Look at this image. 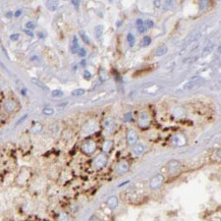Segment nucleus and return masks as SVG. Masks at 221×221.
<instances>
[{
  "label": "nucleus",
  "mask_w": 221,
  "mask_h": 221,
  "mask_svg": "<svg viewBox=\"0 0 221 221\" xmlns=\"http://www.w3.org/2000/svg\"><path fill=\"white\" fill-rule=\"evenodd\" d=\"M145 146L143 144H135L133 148V154L135 155V156H140V155H142L145 152Z\"/></svg>",
  "instance_id": "f8f14e48"
},
{
  "label": "nucleus",
  "mask_w": 221,
  "mask_h": 221,
  "mask_svg": "<svg viewBox=\"0 0 221 221\" xmlns=\"http://www.w3.org/2000/svg\"><path fill=\"white\" fill-rule=\"evenodd\" d=\"M130 169V164L126 161H121L116 165V172L119 174H125V172L129 171Z\"/></svg>",
  "instance_id": "0eeeda50"
},
{
  "label": "nucleus",
  "mask_w": 221,
  "mask_h": 221,
  "mask_svg": "<svg viewBox=\"0 0 221 221\" xmlns=\"http://www.w3.org/2000/svg\"><path fill=\"white\" fill-rule=\"evenodd\" d=\"M112 146H113V142H112L111 140H106L105 143L103 144V150L105 151V152H109L112 148Z\"/></svg>",
  "instance_id": "aec40b11"
},
{
  "label": "nucleus",
  "mask_w": 221,
  "mask_h": 221,
  "mask_svg": "<svg viewBox=\"0 0 221 221\" xmlns=\"http://www.w3.org/2000/svg\"><path fill=\"white\" fill-rule=\"evenodd\" d=\"M171 143L176 146H184L185 144V138L183 135H175L172 137Z\"/></svg>",
  "instance_id": "9d476101"
},
{
  "label": "nucleus",
  "mask_w": 221,
  "mask_h": 221,
  "mask_svg": "<svg viewBox=\"0 0 221 221\" xmlns=\"http://www.w3.org/2000/svg\"><path fill=\"white\" fill-rule=\"evenodd\" d=\"M77 53H79V55L82 56V57L86 56V50H85L84 48H81V49L77 50Z\"/></svg>",
  "instance_id": "473e14b6"
},
{
  "label": "nucleus",
  "mask_w": 221,
  "mask_h": 221,
  "mask_svg": "<svg viewBox=\"0 0 221 221\" xmlns=\"http://www.w3.org/2000/svg\"><path fill=\"white\" fill-rule=\"evenodd\" d=\"M153 27H154V22L151 21V19H147L146 21V28L151 29V28H153Z\"/></svg>",
  "instance_id": "7c9ffc66"
},
{
  "label": "nucleus",
  "mask_w": 221,
  "mask_h": 221,
  "mask_svg": "<svg viewBox=\"0 0 221 221\" xmlns=\"http://www.w3.org/2000/svg\"><path fill=\"white\" fill-rule=\"evenodd\" d=\"M27 117H28V115H27V114H26V115H24V116H22V117L21 119H19V120H18V121H17V123H15V125H21V123H22V121H25V120L27 119Z\"/></svg>",
  "instance_id": "58836bf2"
},
{
  "label": "nucleus",
  "mask_w": 221,
  "mask_h": 221,
  "mask_svg": "<svg viewBox=\"0 0 221 221\" xmlns=\"http://www.w3.org/2000/svg\"><path fill=\"white\" fill-rule=\"evenodd\" d=\"M46 7L50 11H55L58 8V0H47L46 1Z\"/></svg>",
  "instance_id": "4468645a"
},
{
  "label": "nucleus",
  "mask_w": 221,
  "mask_h": 221,
  "mask_svg": "<svg viewBox=\"0 0 221 221\" xmlns=\"http://www.w3.org/2000/svg\"><path fill=\"white\" fill-rule=\"evenodd\" d=\"M81 64L83 65V66H86V64H87V62H86V60H82V62H81Z\"/></svg>",
  "instance_id": "a18cd8bd"
},
{
  "label": "nucleus",
  "mask_w": 221,
  "mask_h": 221,
  "mask_svg": "<svg viewBox=\"0 0 221 221\" xmlns=\"http://www.w3.org/2000/svg\"><path fill=\"white\" fill-rule=\"evenodd\" d=\"M12 15H13L12 12H7V13H6V17H11Z\"/></svg>",
  "instance_id": "c03bdc74"
},
{
  "label": "nucleus",
  "mask_w": 221,
  "mask_h": 221,
  "mask_svg": "<svg viewBox=\"0 0 221 221\" xmlns=\"http://www.w3.org/2000/svg\"><path fill=\"white\" fill-rule=\"evenodd\" d=\"M21 15H22V10L21 9H18V10L15 11V13H14V17H21Z\"/></svg>",
  "instance_id": "79ce46f5"
},
{
  "label": "nucleus",
  "mask_w": 221,
  "mask_h": 221,
  "mask_svg": "<svg viewBox=\"0 0 221 221\" xmlns=\"http://www.w3.org/2000/svg\"><path fill=\"white\" fill-rule=\"evenodd\" d=\"M77 50H79V42H77V37L75 36L72 40V46H71V52L76 53Z\"/></svg>",
  "instance_id": "4be33fe9"
},
{
  "label": "nucleus",
  "mask_w": 221,
  "mask_h": 221,
  "mask_svg": "<svg viewBox=\"0 0 221 221\" xmlns=\"http://www.w3.org/2000/svg\"><path fill=\"white\" fill-rule=\"evenodd\" d=\"M32 83L33 84H35L36 85V86H38L39 88H41V89H43L44 91H49V89H48V87L47 86H45V85L42 83V82H40V81L39 80H37V79H32Z\"/></svg>",
  "instance_id": "412c9836"
},
{
  "label": "nucleus",
  "mask_w": 221,
  "mask_h": 221,
  "mask_svg": "<svg viewBox=\"0 0 221 221\" xmlns=\"http://www.w3.org/2000/svg\"><path fill=\"white\" fill-rule=\"evenodd\" d=\"M150 116L148 113H146V112H142L141 114L139 116V125L141 127H147L149 125H150Z\"/></svg>",
  "instance_id": "423d86ee"
},
{
  "label": "nucleus",
  "mask_w": 221,
  "mask_h": 221,
  "mask_svg": "<svg viewBox=\"0 0 221 221\" xmlns=\"http://www.w3.org/2000/svg\"><path fill=\"white\" fill-rule=\"evenodd\" d=\"M143 24H144V22H143V19H141V18L137 19V26H141V25H143Z\"/></svg>",
  "instance_id": "37998d69"
},
{
  "label": "nucleus",
  "mask_w": 221,
  "mask_h": 221,
  "mask_svg": "<svg viewBox=\"0 0 221 221\" xmlns=\"http://www.w3.org/2000/svg\"><path fill=\"white\" fill-rule=\"evenodd\" d=\"M171 3H172V0H166V3H165V6H164V9H168L170 5H171Z\"/></svg>",
  "instance_id": "e433bc0d"
},
{
  "label": "nucleus",
  "mask_w": 221,
  "mask_h": 221,
  "mask_svg": "<svg viewBox=\"0 0 221 221\" xmlns=\"http://www.w3.org/2000/svg\"><path fill=\"white\" fill-rule=\"evenodd\" d=\"M180 168H181V165L177 160H171V161H169L168 164H167L168 173L171 176L177 175V174L179 173V171H180Z\"/></svg>",
  "instance_id": "f257e3e1"
},
{
  "label": "nucleus",
  "mask_w": 221,
  "mask_h": 221,
  "mask_svg": "<svg viewBox=\"0 0 221 221\" xmlns=\"http://www.w3.org/2000/svg\"><path fill=\"white\" fill-rule=\"evenodd\" d=\"M42 129H43V126H42V125L40 122H35L33 125V126L31 127V130H32L34 134H37V133H40V131L42 130Z\"/></svg>",
  "instance_id": "6ab92c4d"
},
{
  "label": "nucleus",
  "mask_w": 221,
  "mask_h": 221,
  "mask_svg": "<svg viewBox=\"0 0 221 221\" xmlns=\"http://www.w3.org/2000/svg\"><path fill=\"white\" fill-rule=\"evenodd\" d=\"M80 36L82 37L83 41L85 42V43H87V44H90V39H89V37H88L87 35L83 32V31H81V32H80Z\"/></svg>",
  "instance_id": "bb28decb"
},
{
  "label": "nucleus",
  "mask_w": 221,
  "mask_h": 221,
  "mask_svg": "<svg viewBox=\"0 0 221 221\" xmlns=\"http://www.w3.org/2000/svg\"><path fill=\"white\" fill-rule=\"evenodd\" d=\"M208 3H209V0H200V4H199L200 9L204 10L208 6Z\"/></svg>",
  "instance_id": "a878e982"
},
{
  "label": "nucleus",
  "mask_w": 221,
  "mask_h": 221,
  "mask_svg": "<svg viewBox=\"0 0 221 221\" xmlns=\"http://www.w3.org/2000/svg\"><path fill=\"white\" fill-rule=\"evenodd\" d=\"M138 30H139V32L141 33V34L145 33L146 31H147V28H146L145 24H143V25H141V26H138Z\"/></svg>",
  "instance_id": "2f4dec72"
},
{
  "label": "nucleus",
  "mask_w": 221,
  "mask_h": 221,
  "mask_svg": "<svg viewBox=\"0 0 221 221\" xmlns=\"http://www.w3.org/2000/svg\"><path fill=\"white\" fill-rule=\"evenodd\" d=\"M84 94H85L84 89H76V90H73L71 93L72 96H83Z\"/></svg>",
  "instance_id": "b1692460"
},
{
  "label": "nucleus",
  "mask_w": 221,
  "mask_h": 221,
  "mask_svg": "<svg viewBox=\"0 0 221 221\" xmlns=\"http://www.w3.org/2000/svg\"><path fill=\"white\" fill-rule=\"evenodd\" d=\"M126 39H127V42L130 43V46H134V44H135V37H134V35L130 33L129 35H127Z\"/></svg>",
  "instance_id": "cd10ccee"
},
{
  "label": "nucleus",
  "mask_w": 221,
  "mask_h": 221,
  "mask_svg": "<svg viewBox=\"0 0 221 221\" xmlns=\"http://www.w3.org/2000/svg\"><path fill=\"white\" fill-rule=\"evenodd\" d=\"M107 206L111 208V209H115L116 207L118 206V199H117V197H115V196H111L108 198V200H107Z\"/></svg>",
  "instance_id": "ddd939ff"
},
{
  "label": "nucleus",
  "mask_w": 221,
  "mask_h": 221,
  "mask_svg": "<svg viewBox=\"0 0 221 221\" xmlns=\"http://www.w3.org/2000/svg\"><path fill=\"white\" fill-rule=\"evenodd\" d=\"M3 107L7 112H12L17 109V103H15L13 100L11 99H7L6 101L3 104Z\"/></svg>",
  "instance_id": "1a4fd4ad"
},
{
  "label": "nucleus",
  "mask_w": 221,
  "mask_h": 221,
  "mask_svg": "<svg viewBox=\"0 0 221 221\" xmlns=\"http://www.w3.org/2000/svg\"><path fill=\"white\" fill-rule=\"evenodd\" d=\"M51 96L54 98H60V97L63 96V92L60 90H54L51 92Z\"/></svg>",
  "instance_id": "5701e85b"
},
{
  "label": "nucleus",
  "mask_w": 221,
  "mask_h": 221,
  "mask_svg": "<svg viewBox=\"0 0 221 221\" xmlns=\"http://www.w3.org/2000/svg\"><path fill=\"white\" fill-rule=\"evenodd\" d=\"M71 3L73 4V6L76 7V8L80 6V1H79V0H71Z\"/></svg>",
  "instance_id": "ea45409f"
},
{
  "label": "nucleus",
  "mask_w": 221,
  "mask_h": 221,
  "mask_svg": "<svg viewBox=\"0 0 221 221\" xmlns=\"http://www.w3.org/2000/svg\"><path fill=\"white\" fill-rule=\"evenodd\" d=\"M213 49H214V44H213V43L208 44V45L206 46V47L204 48V50H203L202 56H203V57H205V56L209 55V54H210V53L213 51Z\"/></svg>",
  "instance_id": "dca6fc26"
},
{
  "label": "nucleus",
  "mask_w": 221,
  "mask_h": 221,
  "mask_svg": "<svg viewBox=\"0 0 221 221\" xmlns=\"http://www.w3.org/2000/svg\"><path fill=\"white\" fill-rule=\"evenodd\" d=\"M106 163H107V157H106V155L103 153L97 155L94 159V161H93V164H94L95 167L98 169L103 168L104 166L106 165Z\"/></svg>",
  "instance_id": "20e7f679"
},
{
  "label": "nucleus",
  "mask_w": 221,
  "mask_h": 221,
  "mask_svg": "<svg viewBox=\"0 0 221 221\" xmlns=\"http://www.w3.org/2000/svg\"><path fill=\"white\" fill-rule=\"evenodd\" d=\"M42 112H43V114L45 115H52L54 113V109L52 107H45Z\"/></svg>",
  "instance_id": "393cba45"
},
{
  "label": "nucleus",
  "mask_w": 221,
  "mask_h": 221,
  "mask_svg": "<svg viewBox=\"0 0 221 221\" xmlns=\"http://www.w3.org/2000/svg\"><path fill=\"white\" fill-rule=\"evenodd\" d=\"M168 51V48H167V46H160V47H158L157 50H156V55L157 56H163L165 55L166 53H167Z\"/></svg>",
  "instance_id": "f3484780"
},
{
  "label": "nucleus",
  "mask_w": 221,
  "mask_h": 221,
  "mask_svg": "<svg viewBox=\"0 0 221 221\" xmlns=\"http://www.w3.org/2000/svg\"><path fill=\"white\" fill-rule=\"evenodd\" d=\"M150 43H151V38L150 37L146 36V37L143 38V41H142L143 46H148V45H150Z\"/></svg>",
  "instance_id": "c85d7f7f"
},
{
  "label": "nucleus",
  "mask_w": 221,
  "mask_h": 221,
  "mask_svg": "<svg viewBox=\"0 0 221 221\" xmlns=\"http://www.w3.org/2000/svg\"><path fill=\"white\" fill-rule=\"evenodd\" d=\"M113 127H114V121L112 119L108 118L104 121V129H105L106 130L111 131L112 130H113Z\"/></svg>",
  "instance_id": "2eb2a0df"
},
{
  "label": "nucleus",
  "mask_w": 221,
  "mask_h": 221,
  "mask_svg": "<svg viewBox=\"0 0 221 221\" xmlns=\"http://www.w3.org/2000/svg\"><path fill=\"white\" fill-rule=\"evenodd\" d=\"M19 39V35L18 34H12L10 36V40L11 41H17Z\"/></svg>",
  "instance_id": "f704fd0d"
},
{
  "label": "nucleus",
  "mask_w": 221,
  "mask_h": 221,
  "mask_svg": "<svg viewBox=\"0 0 221 221\" xmlns=\"http://www.w3.org/2000/svg\"><path fill=\"white\" fill-rule=\"evenodd\" d=\"M138 134L137 131L135 130H129V133H127V137H126V140H127V143H129L130 145H135V143L138 141Z\"/></svg>",
  "instance_id": "6e6552de"
},
{
  "label": "nucleus",
  "mask_w": 221,
  "mask_h": 221,
  "mask_svg": "<svg viewBox=\"0 0 221 221\" xmlns=\"http://www.w3.org/2000/svg\"><path fill=\"white\" fill-rule=\"evenodd\" d=\"M125 121H127V122H129V121H131V120H133V119H131V114H130V112H127V113L125 115Z\"/></svg>",
  "instance_id": "72a5a7b5"
},
{
  "label": "nucleus",
  "mask_w": 221,
  "mask_h": 221,
  "mask_svg": "<svg viewBox=\"0 0 221 221\" xmlns=\"http://www.w3.org/2000/svg\"><path fill=\"white\" fill-rule=\"evenodd\" d=\"M164 181V177L163 175H161V174H157V175H155L152 179L150 180V188L152 189H159L162 185Z\"/></svg>",
  "instance_id": "39448f33"
},
{
  "label": "nucleus",
  "mask_w": 221,
  "mask_h": 221,
  "mask_svg": "<svg viewBox=\"0 0 221 221\" xmlns=\"http://www.w3.org/2000/svg\"><path fill=\"white\" fill-rule=\"evenodd\" d=\"M205 83V80L202 79V77H199V76H196L194 77L193 80L189 81V83H187L184 86V90H191V89H195L198 87H201L202 85Z\"/></svg>",
  "instance_id": "f03ea898"
},
{
  "label": "nucleus",
  "mask_w": 221,
  "mask_h": 221,
  "mask_svg": "<svg viewBox=\"0 0 221 221\" xmlns=\"http://www.w3.org/2000/svg\"><path fill=\"white\" fill-rule=\"evenodd\" d=\"M26 28L28 29V30L32 31V30H34L35 28H36V25H35L33 22H28L26 24Z\"/></svg>",
  "instance_id": "c756f323"
},
{
  "label": "nucleus",
  "mask_w": 221,
  "mask_h": 221,
  "mask_svg": "<svg viewBox=\"0 0 221 221\" xmlns=\"http://www.w3.org/2000/svg\"><path fill=\"white\" fill-rule=\"evenodd\" d=\"M103 26L101 25H98V26H96V28H95V36L96 38L98 39V40H100V38L102 37V35H103Z\"/></svg>",
  "instance_id": "a211bd4d"
},
{
  "label": "nucleus",
  "mask_w": 221,
  "mask_h": 221,
  "mask_svg": "<svg viewBox=\"0 0 221 221\" xmlns=\"http://www.w3.org/2000/svg\"><path fill=\"white\" fill-rule=\"evenodd\" d=\"M172 115L176 118H183L185 115V111L184 108L180 107V106H176L172 109Z\"/></svg>",
  "instance_id": "9b49d317"
},
{
  "label": "nucleus",
  "mask_w": 221,
  "mask_h": 221,
  "mask_svg": "<svg viewBox=\"0 0 221 221\" xmlns=\"http://www.w3.org/2000/svg\"><path fill=\"white\" fill-rule=\"evenodd\" d=\"M154 6L156 8H159L161 6V0H154Z\"/></svg>",
  "instance_id": "4c0bfd02"
},
{
  "label": "nucleus",
  "mask_w": 221,
  "mask_h": 221,
  "mask_svg": "<svg viewBox=\"0 0 221 221\" xmlns=\"http://www.w3.org/2000/svg\"><path fill=\"white\" fill-rule=\"evenodd\" d=\"M84 77L86 80H90L91 77H92V76H91V73L89 72L88 71H85V72H84Z\"/></svg>",
  "instance_id": "c9c22d12"
},
{
  "label": "nucleus",
  "mask_w": 221,
  "mask_h": 221,
  "mask_svg": "<svg viewBox=\"0 0 221 221\" xmlns=\"http://www.w3.org/2000/svg\"><path fill=\"white\" fill-rule=\"evenodd\" d=\"M24 32L28 35V36H30V37H33L34 36V34L32 33V31L31 30H28V29H26V30H24Z\"/></svg>",
  "instance_id": "a19ab883"
},
{
  "label": "nucleus",
  "mask_w": 221,
  "mask_h": 221,
  "mask_svg": "<svg viewBox=\"0 0 221 221\" xmlns=\"http://www.w3.org/2000/svg\"><path fill=\"white\" fill-rule=\"evenodd\" d=\"M96 150V143L93 140H87L82 146V151L87 155H91Z\"/></svg>",
  "instance_id": "7ed1b4c3"
}]
</instances>
